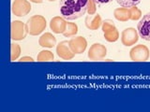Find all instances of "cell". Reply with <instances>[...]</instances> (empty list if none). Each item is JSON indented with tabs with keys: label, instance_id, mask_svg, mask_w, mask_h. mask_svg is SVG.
<instances>
[{
	"label": "cell",
	"instance_id": "1",
	"mask_svg": "<svg viewBox=\"0 0 150 112\" xmlns=\"http://www.w3.org/2000/svg\"><path fill=\"white\" fill-rule=\"evenodd\" d=\"M89 0H60V12L66 20L81 18L87 12Z\"/></svg>",
	"mask_w": 150,
	"mask_h": 112
},
{
	"label": "cell",
	"instance_id": "2",
	"mask_svg": "<svg viewBox=\"0 0 150 112\" xmlns=\"http://www.w3.org/2000/svg\"><path fill=\"white\" fill-rule=\"evenodd\" d=\"M26 25L28 28V34L31 36H38L45 30L46 19L41 15H34L27 21Z\"/></svg>",
	"mask_w": 150,
	"mask_h": 112
},
{
	"label": "cell",
	"instance_id": "3",
	"mask_svg": "<svg viewBox=\"0 0 150 112\" xmlns=\"http://www.w3.org/2000/svg\"><path fill=\"white\" fill-rule=\"evenodd\" d=\"M28 34V28L26 23L21 21H13L11 24V39L20 41L25 39Z\"/></svg>",
	"mask_w": 150,
	"mask_h": 112
},
{
	"label": "cell",
	"instance_id": "4",
	"mask_svg": "<svg viewBox=\"0 0 150 112\" xmlns=\"http://www.w3.org/2000/svg\"><path fill=\"white\" fill-rule=\"evenodd\" d=\"M150 51L145 45L139 44L134 46L129 51L130 60L133 62H145L149 59Z\"/></svg>",
	"mask_w": 150,
	"mask_h": 112
},
{
	"label": "cell",
	"instance_id": "5",
	"mask_svg": "<svg viewBox=\"0 0 150 112\" xmlns=\"http://www.w3.org/2000/svg\"><path fill=\"white\" fill-rule=\"evenodd\" d=\"M139 40V33L133 27L126 28L121 33V42L126 47H129L135 45V43Z\"/></svg>",
	"mask_w": 150,
	"mask_h": 112
},
{
	"label": "cell",
	"instance_id": "6",
	"mask_svg": "<svg viewBox=\"0 0 150 112\" xmlns=\"http://www.w3.org/2000/svg\"><path fill=\"white\" fill-rule=\"evenodd\" d=\"M31 5L28 0H14L12 3V13L17 17H23L31 11Z\"/></svg>",
	"mask_w": 150,
	"mask_h": 112
},
{
	"label": "cell",
	"instance_id": "7",
	"mask_svg": "<svg viewBox=\"0 0 150 112\" xmlns=\"http://www.w3.org/2000/svg\"><path fill=\"white\" fill-rule=\"evenodd\" d=\"M107 54V49L104 45L100 43H94L88 50L87 56L92 61H100L105 58Z\"/></svg>",
	"mask_w": 150,
	"mask_h": 112
},
{
	"label": "cell",
	"instance_id": "8",
	"mask_svg": "<svg viewBox=\"0 0 150 112\" xmlns=\"http://www.w3.org/2000/svg\"><path fill=\"white\" fill-rule=\"evenodd\" d=\"M137 30L143 39L150 41V12L146 13L138 22Z\"/></svg>",
	"mask_w": 150,
	"mask_h": 112
},
{
	"label": "cell",
	"instance_id": "9",
	"mask_svg": "<svg viewBox=\"0 0 150 112\" xmlns=\"http://www.w3.org/2000/svg\"><path fill=\"white\" fill-rule=\"evenodd\" d=\"M69 45L74 54H82L86 50L87 41L83 36H74L69 40Z\"/></svg>",
	"mask_w": 150,
	"mask_h": 112
},
{
	"label": "cell",
	"instance_id": "10",
	"mask_svg": "<svg viewBox=\"0 0 150 112\" xmlns=\"http://www.w3.org/2000/svg\"><path fill=\"white\" fill-rule=\"evenodd\" d=\"M56 53L61 59L63 60H71L74 58L75 54L70 50L69 41H61L60 43L56 46Z\"/></svg>",
	"mask_w": 150,
	"mask_h": 112
},
{
	"label": "cell",
	"instance_id": "11",
	"mask_svg": "<svg viewBox=\"0 0 150 112\" xmlns=\"http://www.w3.org/2000/svg\"><path fill=\"white\" fill-rule=\"evenodd\" d=\"M67 23L64 17L55 16L50 22V28L54 34H63L67 28Z\"/></svg>",
	"mask_w": 150,
	"mask_h": 112
},
{
	"label": "cell",
	"instance_id": "12",
	"mask_svg": "<svg viewBox=\"0 0 150 112\" xmlns=\"http://www.w3.org/2000/svg\"><path fill=\"white\" fill-rule=\"evenodd\" d=\"M86 28L89 30H98L102 24L101 16L100 14H95V15H88L86 17Z\"/></svg>",
	"mask_w": 150,
	"mask_h": 112
},
{
	"label": "cell",
	"instance_id": "13",
	"mask_svg": "<svg viewBox=\"0 0 150 112\" xmlns=\"http://www.w3.org/2000/svg\"><path fill=\"white\" fill-rule=\"evenodd\" d=\"M39 44L43 48H53L56 45V38L51 33H45L40 37Z\"/></svg>",
	"mask_w": 150,
	"mask_h": 112
},
{
	"label": "cell",
	"instance_id": "14",
	"mask_svg": "<svg viewBox=\"0 0 150 112\" xmlns=\"http://www.w3.org/2000/svg\"><path fill=\"white\" fill-rule=\"evenodd\" d=\"M114 16L119 22H128L130 20V11L128 8H117L114 11Z\"/></svg>",
	"mask_w": 150,
	"mask_h": 112
},
{
	"label": "cell",
	"instance_id": "15",
	"mask_svg": "<svg viewBox=\"0 0 150 112\" xmlns=\"http://www.w3.org/2000/svg\"><path fill=\"white\" fill-rule=\"evenodd\" d=\"M78 33V25L74 22H68L66 31L63 33L65 37H71L75 36Z\"/></svg>",
	"mask_w": 150,
	"mask_h": 112
},
{
	"label": "cell",
	"instance_id": "16",
	"mask_svg": "<svg viewBox=\"0 0 150 112\" xmlns=\"http://www.w3.org/2000/svg\"><path fill=\"white\" fill-rule=\"evenodd\" d=\"M54 58V56L53 52L50 50H41L40 52L38 54L37 61L38 62H50V61H53Z\"/></svg>",
	"mask_w": 150,
	"mask_h": 112
},
{
	"label": "cell",
	"instance_id": "17",
	"mask_svg": "<svg viewBox=\"0 0 150 112\" xmlns=\"http://www.w3.org/2000/svg\"><path fill=\"white\" fill-rule=\"evenodd\" d=\"M104 37L108 42H115L119 38V32L116 28H115L109 32L104 33Z\"/></svg>",
	"mask_w": 150,
	"mask_h": 112
},
{
	"label": "cell",
	"instance_id": "18",
	"mask_svg": "<svg viewBox=\"0 0 150 112\" xmlns=\"http://www.w3.org/2000/svg\"><path fill=\"white\" fill-rule=\"evenodd\" d=\"M21 54V46L19 44H11V60L15 61L19 58Z\"/></svg>",
	"mask_w": 150,
	"mask_h": 112
},
{
	"label": "cell",
	"instance_id": "19",
	"mask_svg": "<svg viewBox=\"0 0 150 112\" xmlns=\"http://www.w3.org/2000/svg\"><path fill=\"white\" fill-rule=\"evenodd\" d=\"M115 1L118 3L121 7L129 8L137 6V5L141 2V0H115Z\"/></svg>",
	"mask_w": 150,
	"mask_h": 112
},
{
	"label": "cell",
	"instance_id": "20",
	"mask_svg": "<svg viewBox=\"0 0 150 112\" xmlns=\"http://www.w3.org/2000/svg\"><path fill=\"white\" fill-rule=\"evenodd\" d=\"M129 11H130L131 21H138L139 19L142 18V11H141L138 8H136V7L129 8Z\"/></svg>",
	"mask_w": 150,
	"mask_h": 112
},
{
	"label": "cell",
	"instance_id": "21",
	"mask_svg": "<svg viewBox=\"0 0 150 112\" xmlns=\"http://www.w3.org/2000/svg\"><path fill=\"white\" fill-rule=\"evenodd\" d=\"M101 28H102V31L103 33H107L109 32L112 29H115V25L114 22L112 20H105L102 22V24H101Z\"/></svg>",
	"mask_w": 150,
	"mask_h": 112
},
{
	"label": "cell",
	"instance_id": "22",
	"mask_svg": "<svg viewBox=\"0 0 150 112\" xmlns=\"http://www.w3.org/2000/svg\"><path fill=\"white\" fill-rule=\"evenodd\" d=\"M87 12L89 15H94V14L96 13V3L94 0H89Z\"/></svg>",
	"mask_w": 150,
	"mask_h": 112
},
{
	"label": "cell",
	"instance_id": "23",
	"mask_svg": "<svg viewBox=\"0 0 150 112\" xmlns=\"http://www.w3.org/2000/svg\"><path fill=\"white\" fill-rule=\"evenodd\" d=\"M19 62H34L32 57H29V56H23L20 60H18Z\"/></svg>",
	"mask_w": 150,
	"mask_h": 112
},
{
	"label": "cell",
	"instance_id": "24",
	"mask_svg": "<svg viewBox=\"0 0 150 112\" xmlns=\"http://www.w3.org/2000/svg\"><path fill=\"white\" fill-rule=\"evenodd\" d=\"M96 4L98 5H102V4H107V3H110L112 2V0H94Z\"/></svg>",
	"mask_w": 150,
	"mask_h": 112
},
{
	"label": "cell",
	"instance_id": "25",
	"mask_svg": "<svg viewBox=\"0 0 150 112\" xmlns=\"http://www.w3.org/2000/svg\"><path fill=\"white\" fill-rule=\"evenodd\" d=\"M43 0H30V2H33V3H36V4H40L42 3Z\"/></svg>",
	"mask_w": 150,
	"mask_h": 112
},
{
	"label": "cell",
	"instance_id": "26",
	"mask_svg": "<svg viewBox=\"0 0 150 112\" xmlns=\"http://www.w3.org/2000/svg\"><path fill=\"white\" fill-rule=\"evenodd\" d=\"M48 1H50V2H54V1H55V0H48Z\"/></svg>",
	"mask_w": 150,
	"mask_h": 112
}]
</instances>
